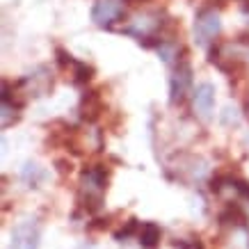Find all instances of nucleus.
<instances>
[{"label":"nucleus","mask_w":249,"mask_h":249,"mask_svg":"<svg viewBox=\"0 0 249 249\" xmlns=\"http://www.w3.org/2000/svg\"><path fill=\"white\" fill-rule=\"evenodd\" d=\"M231 185H233V188L238 190L245 199H249V183L247 181H238V178H233V181H231Z\"/></svg>","instance_id":"obj_14"},{"label":"nucleus","mask_w":249,"mask_h":249,"mask_svg":"<svg viewBox=\"0 0 249 249\" xmlns=\"http://www.w3.org/2000/svg\"><path fill=\"white\" fill-rule=\"evenodd\" d=\"M107 174L106 167L89 165L80 174V188H78V204L87 213H96L103 206V195L107 190Z\"/></svg>","instance_id":"obj_1"},{"label":"nucleus","mask_w":249,"mask_h":249,"mask_svg":"<svg viewBox=\"0 0 249 249\" xmlns=\"http://www.w3.org/2000/svg\"><path fill=\"white\" fill-rule=\"evenodd\" d=\"M126 18L124 0H96L91 7V21L106 30H119V23Z\"/></svg>","instance_id":"obj_3"},{"label":"nucleus","mask_w":249,"mask_h":249,"mask_svg":"<svg viewBox=\"0 0 249 249\" xmlns=\"http://www.w3.org/2000/svg\"><path fill=\"white\" fill-rule=\"evenodd\" d=\"M195 98V110L201 117H208L213 112V106H215V87L211 83H201L192 94Z\"/></svg>","instance_id":"obj_7"},{"label":"nucleus","mask_w":249,"mask_h":249,"mask_svg":"<svg viewBox=\"0 0 249 249\" xmlns=\"http://www.w3.org/2000/svg\"><path fill=\"white\" fill-rule=\"evenodd\" d=\"M21 176H23V181L28 183L30 188H37L39 181L44 178V172H41L37 165H30V162H28V165L23 167V174H21Z\"/></svg>","instance_id":"obj_12"},{"label":"nucleus","mask_w":249,"mask_h":249,"mask_svg":"<svg viewBox=\"0 0 249 249\" xmlns=\"http://www.w3.org/2000/svg\"><path fill=\"white\" fill-rule=\"evenodd\" d=\"M103 110H106V106H103L101 94H98V91H85L83 101H80V114H83V119L96 121Z\"/></svg>","instance_id":"obj_8"},{"label":"nucleus","mask_w":249,"mask_h":249,"mask_svg":"<svg viewBox=\"0 0 249 249\" xmlns=\"http://www.w3.org/2000/svg\"><path fill=\"white\" fill-rule=\"evenodd\" d=\"M219 30H222V23H219V16L215 12V7H201L196 12V18H195L196 44L199 46L213 44L219 37Z\"/></svg>","instance_id":"obj_4"},{"label":"nucleus","mask_w":249,"mask_h":249,"mask_svg":"<svg viewBox=\"0 0 249 249\" xmlns=\"http://www.w3.org/2000/svg\"><path fill=\"white\" fill-rule=\"evenodd\" d=\"M176 249H206L201 238H178V240L172 242Z\"/></svg>","instance_id":"obj_13"},{"label":"nucleus","mask_w":249,"mask_h":249,"mask_svg":"<svg viewBox=\"0 0 249 249\" xmlns=\"http://www.w3.org/2000/svg\"><path fill=\"white\" fill-rule=\"evenodd\" d=\"M245 222H247V215L238 204H229L219 213V224H224V227H242Z\"/></svg>","instance_id":"obj_10"},{"label":"nucleus","mask_w":249,"mask_h":249,"mask_svg":"<svg viewBox=\"0 0 249 249\" xmlns=\"http://www.w3.org/2000/svg\"><path fill=\"white\" fill-rule=\"evenodd\" d=\"M160 238H162V231L156 222H142L140 224V231H137V242L142 249H156L160 245Z\"/></svg>","instance_id":"obj_9"},{"label":"nucleus","mask_w":249,"mask_h":249,"mask_svg":"<svg viewBox=\"0 0 249 249\" xmlns=\"http://www.w3.org/2000/svg\"><path fill=\"white\" fill-rule=\"evenodd\" d=\"M55 55H57L60 67L64 69V71H69V76H71V80H73L76 85H85V83H89L91 78H94V69H91L87 62L76 60L73 55L67 53V51H62V48H57Z\"/></svg>","instance_id":"obj_5"},{"label":"nucleus","mask_w":249,"mask_h":249,"mask_svg":"<svg viewBox=\"0 0 249 249\" xmlns=\"http://www.w3.org/2000/svg\"><path fill=\"white\" fill-rule=\"evenodd\" d=\"M140 224L142 222H137L135 217L128 219L126 222V227H121L117 233H114V240H119V242H126L128 238H137V231H140Z\"/></svg>","instance_id":"obj_11"},{"label":"nucleus","mask_w":249,"mask_h":249,"mask_svg":"<svg viewBox=\"0 0 249 249\" xmlns=\"http://www.w3.org/2000/svg\"><path fill=\"white\" fill-rule=\"evenodd\" d=\"M190 87H192V67H190L188 53L183 51L181 57L174 62V76L169 80V101H172V106H181L188 98Z\"/></svg>","instance_id":"obj_2"},{"label":"nucleus","mask_w":249,"mask_h":249,"mask_svg":"<svg viewBox=\"0 0 249 249\" xmlns=\"http://www.w3.org/2000/svg\"><path fill=\"white\" fill-rule=\"evenodd\" d=\"M9 249H39V224L37 219H25L12 231Z\"/></svg>","instance_id":"obj_6"}]
</instances>
